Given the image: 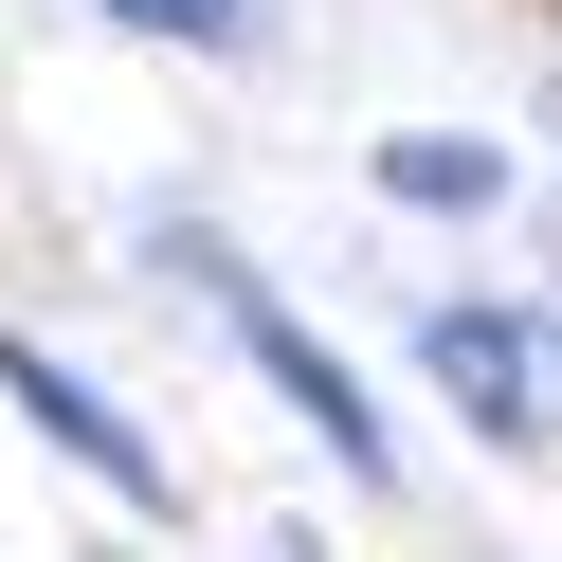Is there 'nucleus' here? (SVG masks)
I'll return each instance as SVG.
<instances>
[{"mask_svg": "<svg viewBox=\"0 0 562 562\" xmlns=\"http://www.w3.org/2000/svg\"><path fill=\"white\" fill-rule=\"evenodd\" d=\"M417 363H436V400H472L508 453H526V436H562V417H544V345H526L508 308H436V345H417Z\"/></svg>", "mask_w": 562, "mask_h": 562, "instance_id": "3", "label": "nucleus"}, {"mask_svg": "<svg viewBox=\"0 0 562 562\" xmlns=\"http://www.w3.org/2000/svg\"><path fill=\"white\" fill-rule=\"evenodd\" d=\"M218 308H236V345H255V363L291 381V417H308V436H327V453H345V472H363V490H400V436H381V417H363V381H345L327 345H308L291 308L255 291V272H218Z\"/></svg>", "mask_w": 562, "mask_h": 562, "instance_id": "2", "label": "nucleus"}, {"mask_svg": "<svg viewBox=\"0 0 562 562\" xmlns=\"http://www.w3.org/2000/svg\"><path fill=\"white\" fill-rule=\"evenodd\" d=\"M91 19H127V37H182V55H218L255 0H91Z\"/></svg>", "mask_w": 562, "mask_h": 562, "instance_id": "5", "label": "nucleus"}, {"mask_svg": "<svg viewBox=\"0 0 562 562\" xmlns=\"http://www.w3.org/2000/svg\"><path fill=\"white\" fill-rule=\"evenodd\" d=\"M272 562H308V544H272Z\"/></svg>", "mask_w": 562, "mask_h": 562, "instance_id": "6", "label": "nucleus"}, {"mask_svg": "<svg viewBox=\"0 0 562 562\" xmlns=\"http://www.w3.org/2000/svg\"><path fill=\"white\" fill-rule=\"evenodd\" d=\"M381 200H417V218H490V200H508V146H490V127H400V146H381Z\"/></svg>", "mask_w": 562, "mask_h": 562, "instance_id": "4", "label": "nucleus"}, {"mask_svg": "<svg viewBox=\"0 0 562 562\" xmlns=\"http://www.w3.org/2000/svg\"><path fill=\"white\" fill-rule=\"evenodd\" d=\"M0 400L37 417V436H55V453H74V472H91V490H110V508H146V526H164V508H182V453H164V436H146V417H127V400H91V381H74V363H37V345H19V327H0Z\"/></svg>", "mask_w": 562, "mask_h": 562, "instance_id": "1", "label": "nucleus"}]
</instances>
